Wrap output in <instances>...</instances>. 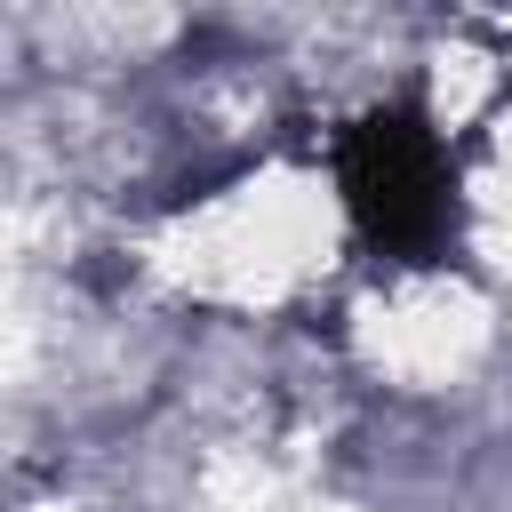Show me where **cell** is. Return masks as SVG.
I'll return each instance as SVG.
<instances>
[{
	"label": "cell",
	"instance_id": "6da1fadb",
	"mask_svg": "<svg viewBox=\"0 0 512 512\" xmlns=\"http://www.w3.org/2000/svg\"><path fill=\"white\" fill-rule=\"evenodd\" d=\"M336 200L360 232L368 256L384 264H432L456 248L464 224V168L448 128L432 120V104L416 88L368 104L344 136H336Z\"/></svg>",
	"mask_w": 512,
	"mask_h": 512
}]
</instances>
